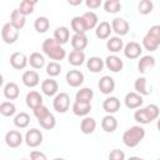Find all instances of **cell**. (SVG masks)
<instances>
[{
    "instance_id": "cell-27",
    "label": "cell",
    "mask_w": 160,
    "mask_h": 160,
    "mask_svg": "<svg viewBox=\"0 0 160 160\" xmlns=\"http://www.w3.org/2000/svg\"><path fill=\"white\" fill-rule=\"evenodd\" d=\"M96 129V121L94 118H90V116H85L81 122H80V130L82 134L85 135H90L95 131Z\"/></svg>"
},
{
    "instance_id": "cell-44",
    "label": "cell",
    "mask_w": 160,
    "mask_h": 160,
    "mask_svg": "<svg viewBox=\"0 0 160 160\" xmlns=\"http://www.w3.org/2000/svg\"><path fill=\"white\" fill-rule=\"evenodd\" d=\"M152 9H154V4H152V1H150V0H141V1L139 2V5H138V10H139V12H140L141 15H148V14H150V12L152 11Z\"/></svg>"
},
{
    "instance_id": "cell-42",
    "label": "cell",
    "mask_w": 160,
    "mask_h": 160,
    "mask_svg": "<svg viewBox=\"0 0 160 160\" xmlns=\"http://www.w3.org/2000/svg\"><path fill=\"white\" fill-rule=\"evenodd\" d=\"M134 119H135L136 122L142 124V125H146V124H150V122H151L150 118H149L148 114H146L145 108H140V109H138V110L134 112Z\"/></svg>"
},
{
    "instance_id": "cell-47",
    "label": "cell",
    "mask_w": 160,
    "mask_h": 160,
    "mask_svg": "<svg viewBox=\"0 0 160 160\" xmlns=\"http://www.w3.org/2000/svg\"><path fill=\"white\" fill-rule=\"evenodd\" d=\"M32 111H34V115H35V118H36L38 120H39V119H41L42 116H45L46 114H49V112H50L45 105H41V106H39V108L34 109Z\"/></svg>"
},
{
    "instance_id": "cell-4",
    "label": "cell",
    "mask_w": 160,
    "mask_h": 160,
    "mask_svg": "<svg viewBox=\"0 0 160 160\" xmlns=\"http://www.w3.org/2000/svg\"><path fill=\"white\" fill-rule=\"evenodd\" d=\"M1 39L5 44H14L19 39V30L14 28L10 22H6L1 28Z\"/></svg>"
},
{
    "instance_id": "cell-1",
    "label": "cell",
    "mask_w": 160,
    "mask_h": 160,
    "mask_svg": "<svg viewBox=\"0 0 160 160\" xmlns=\"http://www.w3.org/2000/svg\"><path fill=\"white\" fill-rule=\"evenodd\" d=\"M41 50L42 52L50 58L51 60L54 61H61L65 59L66 56V51L65 49L56 42V40L54 38H48L42 41V45H41Z\"/></svg>"
},
{
    "instance_id": "cell-41",
    "label": "cell",
    "mask_w": 160,
    "mask_h": 160,
    "mask_svg": "<svg viewBox=\"0 0 160 160\" xmlns=\"http://www.w3.org/2000/svg\"><path fill=\"white\" fill-rule=\"evenodd\" d=\"M35 5H36V1L24 0V1H21V2H20V5H19L18 10H19L24 16H26V15L32 14V11H34V6H35Z\"/></svg>"
},
{
    "instance_id": "cell-2",
    "label": "cell",
    "mask_w": 160,
    "mask_h": 160,
    "mask_svg": "<svg viewBox=\"0 0 160 160\" xmlns=\"http://www.w3.org/2000/svg\"><path fill=\"white\" fill-rule=\"evenodd\" d=\"M145 138V129L140 125L130 126L125 132L122 134V142L128 148H135L138 146Z\"/></svg>"
},
{
    "instance_id": "cell-7",
    "label": "cell",
    "mask_w": 160,
    "mask_h": 160,
    "mask_svg": "<svg viewBox=\"0 0 160 160\" xmlns=\"http://www.w3.org/2000/svg\"><path fill=\"white\" fill-rule=\"evenodd\" d=\"M111 29H112V31L118 36H124V35H126L129 32L130 25H129V22L125 19H122V18H115L111 21Z\"/></svg>"
},
{
    "instance_id": "cell-30",
    "label": "cell",
    "mask_w": 160,
    "mask_h": 160,
    "mask_svg": "<svg viewBox=\"0 0 160 160\" xmlns=\"http://www.w3.org/2000/svg\"><path fill=\"white\" fill-rule=\"evenodd\" d=\"M68 61L72 66H80L85 62V52L79 50H72L68 55Z\"/></svg>"
},
{
    "instance_id": "cell-25",
    "label": "cell",
    "mask_w": 160,
    "mask_h": 160,
    "mask_svg": "<svg viewBox=\"0 0 160 160\" xmlns=\"http://www.w3.org/2000/svg\"><path fill=\"white\" fill-rule=\"evenodd\" d=\"M71 110H72L74 115H76V116H88V114L91 111V102L74 101Z\"/></svg>"
},
{
    "instance_id": "cell-17",
    "label": "cell",
    "mask_w": 160,
    "mask_h": 160,
    "mask_svg": "<svg viewBox=\"0 0 160 160\" xmlns=\"http://www.w3.org/2000/svg\"><path fill=\"white\" fill-rule=\"evenodd\" d=\"M102 109L108 114L112 115V114H115V112L119 111V109H120V100L116 96H108L102 101Z\"/></svg>"
},
{
    "instance_id": "cell-28",
    "label": "cell",
    "mask_w": 160,
    "mask_h": 160,
    "mask_svg": "<svg viewBox=\"0 0 160 160\" xmlns=\"http://www.w3.org/2000/svg\"><path fill=\"white\" fill-rule=\"evenodd\" d=\"M154 66H155V58L151 56V55L141 56L140 60H139V62H138V70L141 74H144L149 69H152Z\"/></svg>"
},
{
    "instance_id": "cell-14",
    "label": "cell",
    "mask_w": 160,
    "mask_h": 160,
    "mask_svg": "<svg viewBox=\"0 0 160 160\" xmlns=\"http://www.w3.org/2000/svg\"><path fill=\"white\" fill-rule=\"evenodd\" d=\"M21 80L26 88H35L40 82V76L35 70H26L22 74Z\"/></svg>"
},
{
    "instance_id": "cell-21",
    "label": "cell",
    "mask_w": 160,
    "mask_h": 160,
    "mask_svg": "<svg viewBox=\"0 0 160 160\" xmlns=\"http://www.w3.org/2000/svg\"><path fill=\"white\" fill-rule=\"evenodd\" d=\"M89 44L88 36L86 34H74L71 36V46L74 50H79L82 51Z\"/></svg>"
},
{
    "instance_id": "cell-39",
    "label": "cell",
    "mask_w": 160,
    "mask_h": 160,
    "mask_svg": "<svg viewBox=\"0 0 160 160\" xmlns=\"http://www.w3.org/2000/svg\"><path fill=\"white\" fill-rule=\"evenodd\" d=\"M0 112H1V115L8 116V118L9 116H12L16 112V106L11 101H2L0 104Z\"/></svg>"
},
{
    "instance_id": "cell-36",
    "label": "cell",
    "mask_w": 160,
    "mask_h": 160,
    "mask_svg": "<svg viewBox=\"0 0 160 160\" xmlns=\"http://www.w3.org/2000/svg\"><path fill=\"white\" fill-rule=\"evenodd\" d=\"M38 121H39L40 126L42 129H45V130H52L56 126V119H55V116L51 112L46 114L45 116H42L41 119H39Z\"/></svg>"
},
{
    "instance_id": "cell-55",
    "label": "cell",
    "mask_w": 160,
    "mask_h": 160,
    "mask_svg": "<svg viewBox=\"0 0 160 160\" xmlns=\"http://www.w3.org/2000/svg\"><path fill=\"white\" fill-rule=\"evenodd\" d=\"M20 160H26V159H20Z\"/></svg>"
},
{
    "instance_id": "cell-54",
    "label": "cell",
    "mask_w": 160,
    "mask_h": 160,
    "mask_svg": "<svg viewBox=\"0 0 160 160\" xmlns=\"http://www.w3.org/2000/svg\"><path fill=\"white\" fill-rule=\"evenodd\" d=\"M54 160H65V159H64V158H55Z\"/></svg>"
},
{
    "instance_id": "cell-20",
    "label": "cell",
    "mask_w": 160,
    "mask_h": 160,
    "mask_svg": "<svg viewBox=\"0 0 160 160\" xmlns=\"http://www.w3.org/2000/svg\"><path fill=\"white\" fill-rule=\"evenodd\" d=\"M111 31H112V29H111L110 22H108V21H101V22H99V25H98L96 29H95V35H96V38L100 39V40H106V39L110 38Z\"/></svg>"
},
{
    "instance_id": "cell-50",
    "label": "cell",
    "mask_w": 160,
    "mask_h": 160,
    "mask_svg": "<svg viewBox=\"0 0 160 160\" xmlns=\"http://www.w3.org/2000/svg\"><path fill=\"white\" fill-rule=\"evenodd\" d=\"M85 5L90 10H95V9H98V8L101 6V0H86L85 1Z\"/></svg>"
},
{
    "instance_id": "cell-40",
    "label": "cell",
    "mask_w": 160,
    "mask_h": 160,
    "mask_svg": "<svg viewBox=\"0 0 160 160\" xmlns=\"http://www.w3.org/2000/svg\"><path fill=\"white\" fill-rule=\"evenodd\" d=\"M104 10L109 14H116L121 10V4L119 0H106L104 2Z\"/></svg>"
},
{
    "instance_id": "cell-9",
    "label": "cell",
    "mask_w": 160,
    "mask_h": 160,
    "mask_svg": "<svg viewBox=\"0 0 160 160\" xmlns=\"http://www.w3.org/2000/svg\"><path fill=\"white\" fill-rule=\"evenodd\" d=\"M29 64V59L26 58V55L24 52L20 51H15L10 55V65L16 69V70H22L26 68V65Z\"/></svg>"
},
{
    "instance_id": "cell-56",
    "label": "cell",
    "mask_w": 160,
    "mask_h": 160,
    "mask_svg": "<svg viewBox=\"0 0 160 160\" xmlns=\"http://www.w3.org/2000/svg\"><path fill=\"white\" fill-rule=\"evenodd\" d=\"M156 160H160V159H156Z\"/></svg>"
},
{
    "instance_id": "cell-48",
    "label": "cell",
    "mask_w": 160,
    "mask_h": 160,
    "mask_svg": "<svg viewBox=\"0 0 160 160\" xmlns=\"http://www.w3.org/2000/svg\"><path fill=\"white\" fill-rule=\"evenodd\" d=\"M30 160H48V156H46L42 151L32 150V151L30 152Z\"/></svg>"
},
{
    "instance_id": "cell-16",
    "label": "cell",
    "mask_w": 160,
    "mask_h": 160,
    "mask_svg": "<svg viewBox=\"0 0 160 160\" xmlns=\"http://www.w3.org/2000/svg\"><path fill=\"white\" fill-rule=\"evenodd\" d=\"M25 101H26L28 108H30L32 110L36 109V108H39V106H41V105H44L42 104V96H41V94L39 91H35V90H32V91H30V92L26 94Z\"/></svg>"
},
{
    "instance_id": "cell-11",
    "label": "cell",
    "mask_w": 160,
    "mask_h": 160,
    "mask_svg": "<svg viewBox=\"0 0 160 160\" xmlns=\"http://www.w3.org/2000/svg\"><path fill=\"white\" fill-rule=\"evenodd\" d=\"M98 88L101 94L110 95L115 90V80L109 75H104L100 78L99 82H98Z\"/></svg>"
},
{
    "instance_id": "cell-12",
    "label": "cell",
    "mask_w": 160,
    "mask_h": 160,
    "mask_svg": "<svg viewBox=\"0 0 160 160\" xmlns=\"http://www.w3.org/2000/svg\"><path fill=\"white\" fill-rule=\"evenodd\" d=\"M124 102H125V106L128 109H140L142 102H144V99L140 94L135 92V91H131V92H128L125 95V99H124Z\"/></svg>"
},
{
    "instance_id": "cell-32",
    "label": "cell",
    "mask_w": 160,
    "mask_h": 160,
    "mask_svg": "<svg viewBox=\"0 0 160 160\" xmlns=\"http://www.w3.org/2000/svg\"><path fill=\"white\" fill-rule=\"evenodd\" d=\"M70 25L75 34H85L88 31V28H86V24H85V20L82 19V16H74L71 19Z\"/></svg>"
},
{
    "instance_id": "cell-13",
    "label": "cell",
    "mask_w": 160,
    "mask_h": 160,
    "mask_svg": "<svg viewBox=\"0 0 160 160\" xmlns=\"http://www.w3.org/2000/svg\"><path fill=\"white\" fill-rule=\"evenodd\" d=\"M58 90H59V84L56 80H54L52 78L45 79L41 82V91L44 95L46 96H56L58 95Z\"/></svg>"
},
{
    "instance_id": "cell-23",
    "label": "cell",
    "mask_w": 160,
    "mask_h": 160,
    "mask_svg": "<svg viewBox=\"0 0 160 160\" xmlns=\"http://www.w3.org/2000/svg\"><path fill=\"white\" fill-rule=\"evenodd\" d=\"M54 39L61 46L65 45L69 41V39H70V30L66 26H59V28H56L55 31H54Z\"/></svg>"
},
{
    "instance_id": "cell-49",
    "label": "cell",
    "mask_w": 160,
    "mask_h": 160,
    "mask_svg": "<svg viewBox=\"0 0 160 160\" xmlns=\"http://www.w3.org/2000/svg\"><path fill=\"white\" fill-rule=\"evenodd\" d=\"M148 32H149L150 35H152V36L159 41V44H160V25H152V26L148 30Z\"/></svg>"
},
{
    "instance_id": "cell-35",
    "label": "cell",
    "mask_w": 160,
    "mask_h": 160,
    "mask_svg": "<svg viewBox=\"0 0 160 160\" xmlns=\"http://www.w3.org/2000/svg\"><path fill=\"white\" fill-rule=\"evenodd\" d=\"M29 124H30V116H29L28 112L21 111V112H19V114L15 115V118H14V125L16 128L25 129V128L29 126Z\"/></svg>"
},
{
    "instance_id": "cell-6",
    "label": "cell",
    "mask_w": 160,
    "mask_h": 160,
    "mask_svg": "<svg viewBox=\"0 0 160 160\" xmlns=\"http://www.w3.org/2000/svg\"><path fill=\"white\" fill-rule=\"evenodd\" d=\"M24 140L25 139L22 138V135H21V132L19 130H10V131H8L5 134V142L11 149L19 148L22 144Z\"/></svg>"
},
{
    "instance_id": "cell-31",
    "label": "cell",
    "mask_w": 160,
    "mask_h": 160,
    "mask_svg": "<svg viewBox=\"0 0 160 160\" xmlns=\"http://www.w3.org/2000/svg\"><path fill=\"white\" fill-rule=\"evenodd\" d=\"M94 98V91L90 88H81L75 94V101L79 102H91Z\"/></svg>"
},
{
    "instance_id": "cell-15",
    "label": "cell",
    "mask_w": 160,
    "mask_h": 160,
    "mask_svg": "<svg viewBox=\"0 0 160 160\" xmlns=\"http://www.w3.org/2000/svg\"><path fill=\"white\" fill-rule=\"evenodd\" d=\"M104 61H105V66L112 72H119L124 68L122 60L116 55H109V56H106V59Z\"/></svg>"
},
{
    "instance_id": "cell-26",
    "label": "cell",
    "mask_w": 160,
    "mask_h": 160,
    "mask_svg": "<svg viewBox=\"0 0 160 160\" xmlns=\"http://www.w3.org/2000/svg\"><path fill=\"white\" fill-rule=\"evenodd\" d=\"M101 128L105 132H114L118 128V120L114 115H105L101 120Z\"/></svg>"
},
{
    "instance_id": "cell-45",
    "label": "cell",
    "mask_w": 160,
    "mask_h": 160,
    "mask_svg": "<svg viewBox=\"0 0 160 160\" xmlns=\"http://www.w3.org/2000/svg\"><path fill=\"white\" fill-rule=\"evenodd\" d=\"M145 110H146V114H148V116L150 118L151 121H154V120H156V119L159 118L160 109H159L158 105H155V104H149L148 106H145Z\"/></svg>"
},
{
    "instance_id": "cell-10",
    "label": "cell",
    "mask_w": 160,
    "mask_h": 160,
    "mask_svg": "<svg viewBox=\"0 0 160 160\" xmlns=\"http://www.w3.org/2000/svg\"><path fill=\"white\" fill-rule=\"evenodd\" d=\"M65 80L71 88H79L84 82V74L80 70H69L65 75Z\"/></svg>"
},
{
    "instance_id": "cell-22",
    "label": "cell",
    "mask_w": 160,
    "mask_h": 160,
    "mask_svg": "<svg viewBox=\"0 0 160 160\" xmlns=\"http://www.w3.org/2000/svg\"><path fill=\"white\" fill-rule=\"evenodd\" d=\"M10 24L18 30H21L26 24V16H24L18 9H15L10 14Z\"/></svg>"
},
{
    "instance_id": "cell-43",
    "label": "cell",
    "mask_w": 160,
    "mask_h": 160,
    "mask_svg": "<svg viewBox=\"0 0 160 160\" xmlns=\"http://www.w3.org/2000/svg\"><path fill=\"white\" fill-rule=\"evenodd\" d=\"M45 71H46V74L50 78H55V76L60 75V72H61V65L58 61H50L46 65V70Z\"/></svg>"
},
{
    "instance_id": "cell-29",
    "label": "cell",
    "mask_w": 160,
    "mask_h": 160,
    "mask_svg": "<svg viewBox=\"0 0 160 160\" xmlns=\"http://www.w3.org/2000/svg\"><path fill=\"white\" fill-rule=\"evenodd\" d=\"M134 89H135V92L140 94L141 96L144 95H150L151 94V89L148 88V80L144 78V76H140L135 80L134 82Z\"/></svg>"
},
{
    "instance_id": "cell-3",
    "label": "cell",
    "mask_w": 160,
    "mask_h": 160,
    "mask_svg": "<svg viewBox=\"0 0 160 160\" xmlns=\"http://www.w3.org/2000/svg\"><path fill=\"white\" fill-rule=\"evenodd\" d=\"M52 108L56 112L64 114L70 108V96L68 92H59L52 100Z\"/></svg>"
},
{
    "instance_id": "cell-51",
    "label": "cell",
    "mask_w": 160,
    "mask_h": 160,
    "mask_svg": "<svg viewBox=\"0 0 160 160\" xmlns=\"http://www.w3.org/2000/svg\"><path fill=\"white\" fill-rule=\"evenodd\" d=\"M82 1L81 0H76V1H71V0H69V4L70 5H80Z\"/></svg>"
},
{
    "instance_id": "cell-46",
    "label": "cell",
    "mask_w": 160,
    "mask_h": 160,
    "mask_svg": "<svg viewBox=\"0 0 160 160\" xmlns=\"http://www.w3.org/2000/svg\"><path fill=\"white\" fill-rule=\"evenodd\" d=\"M109 160H125V152L120 149H114L109 154Z\"/></svg>"
},
{
    "instance_id": "cell-37",
    "label": "cell",
    "mask_w": 160,
    "mask_h": 160,
    "mask_svg": "<svg viewBox=\"0 0 160 160\" xmlns=\"http://www.w3.org/2000/svg\"><path fill=\"white\" fill-rule=\"evenodd\" d=\"M34 28H35V30H36L38 32L44 34V32H46V31L49 30V28H50V21H49V19H48L46 16H39V18H36L35 21H34Z\"/></svg>"
},
{
    "instance_id": "cell-52",
    "label": "cell",
    "mask_w": 160,
    "mask_h": 160,
    "mask_svg": "<svg viewBox=\"0 0 160 160\" xmlns=\"http://www.w3.org/2000/svg\"><path fill=\"white\" fill-rule=\"evenodd\" d=\"M128 160H145V159H142V158H139V156H130Z\"/></svg>"
},
{
    "instance_id": "cell-34",
    "label": "cell",
    "mask_w": 160,
    "mask_h": 160,
    "mask_svg": "<svg viewBox=\"0 0 160 160\" xmlns=\"http://www.w3.org/2000/svg\"><path fill=\"white\" fill-rule=\"evenodd\" d=\"M82 19L85 20V24H86V28L88 30H91V29H96V26L99 25V18L98 15L94 12V11H86L84 12L82 15Z\"/></svg>"
},
{
    "instance_id": "cell-53",
    "label": "cell",
    "mask_w": 160,
    "mask_h": 160,
    "mask_svg": "<svg viewBox=\"0 0 160 160\" xmlns=\"http://www.w3.org/2000/svg\"><path fill=\"white\" fill-rule=\"evenodd\" d=\"M156 128H158V130L160 131V118L158 119V122H156Z\"/></svg>"
},
{
    "instance_id": "cell-18",
    "label": "cell",
    "mask_w": 160,
    "mask_h": 160,
    "mask_svg": "<svg viewBox=\"0 0 160 160\" xmlns=\"http://www.w3.org/2000/svg\"><path fill=\"white\" fill-rule=\"evenodd\" d=\"M124 41L120 36H110L108 40H106V49L110 51V52H120L121 50H124Z\"/></svg>"
},
{
    "instance_id": "cell-24",
    "label": "cell",
    "mask_w": 160,
    "mask_h": 160,
    "mask_svg": "<svg viewBox=\"0 0 160 160\" xmlns=\"http://www.w3.org/2000/svg\"><path fill=\"white\" fill-rule=\"evenodd\" d=\"M104 66H105V61L99 56H91L89 60H86V68L94 74L102 71Z\"/></svg>"
},
{
    "instance_id": "cell-5",
    "label": "cell",
    "mask_w": 160,
    "mask_h": 160,
    "mask_svg": "<svg viewBox=\"0 0 160 160\" xmlns=\"http://www.w3.org/2000/svg\"><path fill=\"white\" fill-rule=\"evenodd\" d=\"M24 139H25V142L29 148H38L42 142V132L39 129L32 128V129L26 131Z\"/></svg>"
},
{
    "instance_id": "cell-38",
    "label": "cell",
    "mask_w": 160,
    "mask_h": 160,
    "mask_svg": "<svg viewBox=\"0 0 160 160\" xmlns=\"http://www.w3.org/2000/svg\"><path fill=\"white\" fill-rule=\"evenodd\" d=\"M159 45H160L159 41L149 32H146V35L142 38V46L149 51H155L159 48Z\"/></svg>"
},
{
    "instance_id": "cell-33",
    "label": "cell",
    "mask_w": 160,
    "mask_h": 160,
    "mask_svg": "<svg viewBox=\"0 0 160 160\" xmlns=\"http://www.w3.org/2000/svg\"><path fill=\"white\" fill-rule=\"evenodd\" d=\"M29 64L32 69H36V70L42 69L45 66V58H44L42 54H40L38 51L31 52L30 56H29Z\"/></svg>"
},
{
    "instance_id": "cell-8",
    "label": "cell",
    "mask_w": 160,
    "mask_h": 160,
    "mask_svg": "<svg viewBox=\"0 0 160 160\" xmlns=\"http://www.w3.org/2000/svg\"><path fill=\"white\" fill-rule=\"evenodd\" d=\"M141 52H142V48L136 41H130V42H128L124 46V55L128 59H130V60H134V59L140 58L141 56Z\"/></svg>"
},
{
    "instance_id": "cell-19",
    "label": "cell",
    "mask_w": 160,
    "mask_h": 160,
    "mask_svg": "<svg viewBox=\"0 0 160 160\" xmlns=\"http://www.w3.org/2000/svg\"><path fill=\"white\" fill-rule=\"evenodd\" d=\"M2 92H4V96L8 99V100H15L19 98V94H20V90H19V86L16 82L14 81H9L4 85V89H2Z\"/></svg>"
}]
</instances>
